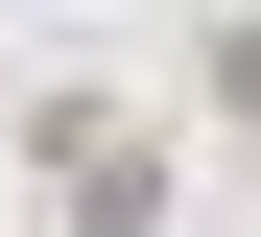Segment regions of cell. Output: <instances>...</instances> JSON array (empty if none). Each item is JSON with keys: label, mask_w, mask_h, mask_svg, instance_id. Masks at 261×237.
Instances as JSON below:
<instances>
[{"label": "cell", "mask_w": 261, "mask_h": 237, "mask_svg": "<svg viewBox=\"0 0 261 237\" xmlns=\"http://www.w3.org/2000/svg\"><path fill=\"white\" fill-rule=\"evenodd\" d=\"M214 119H261V24H214Z\"/></svg>", "instance_id": "obj_2"}, {"label": "cell", "mask_w": 261, "mask_h": 237, "mask_svg": "<svg viewBox=\"0 0 261 237\" xmlns=\"http://www.w3.org/2000/svg\"><path fill=\"white\" fill-rule=\"evenodd\" d=\"M48 190H71V237H143L166 190H143V119H48Z\"/></svg>", "instance_id": "obj_1"}]
</instances>
